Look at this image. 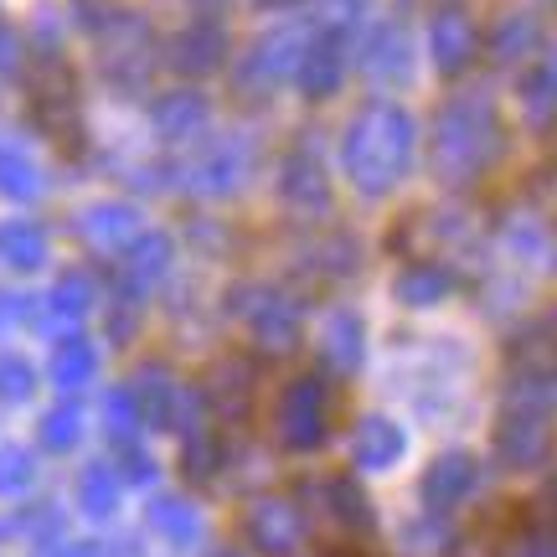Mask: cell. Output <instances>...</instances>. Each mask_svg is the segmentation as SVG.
Returning <instances> with one entry per match:
<instances>
[{
	"label": "cell",
	"instance_id": "ac0fdd59",
	"mask_svg": "<svg viewBox=\"0 0 557 557\" xmlns=\"http://www.w3.org/2000/svg\"><path fill=\"white\" fill-rule=\"evenodd\" d=\"M73 438V413H58L52 418V444H67Z\"/></svg>",
	"mask_w": 557,
	"mask_h": 557
},
{
	"label": "cell",
	"instance_id": "e0dca14e",
	"mask_svg": "<svg viewBox=\"0 0 557 557\" xmlns=\"http://www.w3.org/2000/svg\"><path fill=\"white\" fill-rule=\"evenodd\" d=\"M542 506H547V511H527V517L537 521V527L547 532V537H557V485H547V496H542Z\"/></svg>",
	"mask_w": 557,
	"mask_h": 557
},
{
	"label": "cell",
	"instance_id": "30bf717a",
	"mask_svg": "<svg viewBox=\"0 0 557 557\" xmlns=\"http://www.w3.org/2000/svg\"><path fill=\"white\" fill-rule=\"evenodd\" d=\"M341 78V52L336 41H320L310 58L299 62V83H305V94H331Z\"/></svg>",
	"mask_w": 557,
	"mask_h": 557
},
{
	"label": "cell",
	"instance_id": "8fae6325",
	"mask_svg": "<svg viewBox=\"0 0 557 557\" xmlns=\"http://www.w3.org/2000/svg\"><path fill=\"white\" fill-rule=\"evenodd\" d=\"M284 191L305 207H325V186H320V165L315 160H295L289 171H284Z\"/></svg>",
	"mask_w": 557,
	"mask_h": 557
},
{
	"label": "cell",
	"instance_id": "ba28073f",
	"mask_svg": "<svg viewBox=\"0 0 557 557\" xmlns=\"http://www.w3.org/2000/svg\"><path fill=\"white\" fill-rule=\"evenodd\" d=\"M434 58L444 73H459L465 62H475V26H470V16L444 11L434 21Z\"/></svg>",
	"mask_w": 557,
	"mask_h": 557
},
{
	"label": "cell",
	"instance_id": "5b68a950",
	"mask_svg": "<svg viewBox=\"0 0 557 557\" xmlns=\"http://www.w3.org/2000/svg\"><path fill=\"white\" fill-rule=\"evenodd\" d=\"M506 361L527 372V377H557V310H547L542 320H532L511 346H506Z\"/></svg>",
	"mask_w": 557,
	"mask_h": 557
},
{
	"label": "cell",
	"instance_id": "277c9868",
	"mask_svg": "<svg viewBox=\"0 0 557 557\" xmlns=\"http://www.w3.org/2000/svg\"><path fill=\"white\" fill-rule=\"evenodd\" d=\"M278 438L289 449H315L325 438V387L315 377L295 382L284 393V403H278Z\"/></svg>",
	"mask_w": 557,
	"mask_h": 557
},
{
	"label": "cell",
	"instance_id": "4fadbf2b",
	"mask_svg": "<svg viewBox=\"0 0 557 557\" xmlns=\"http://www.w3.org/2000/svg\"><path fill=\"white\" fill-rule=\"evenodd\" d=\"M527 99H532V114H537V120L547 114V109L557 114V58H547L537 67V78L527 83Z\"/></svg>",
	"mask_w": 557,
	"mask_h": 557
},
{
	"label": "cell",
	"instance_id": "8992f818",
	"mask_svg": "<svg viewBox=\"0 0 557 557\" xmlns=\"http://www.w3.org/2000/svg\"><path fill=\"white\" fill-rule=\"evenodd\" d=\"M248 537L259 542L263 553L284 557L299 537V511L289 500H263V506H253V517H248Z\"/></svg>",
	"mask_w": 557,
	"mask_h": 557
},
{
	"label": "cell",
	"instance_id": "d6986e66",
	"mask_svg": "<svg viewBox=\"0 0 557 557\" xmlns=\"http://www.w3.org/2000/svg\"><path fill=\"white\" fill-rule=\"evenodd\" d=\"M325 557H372V553H357V547H336V553H325Z\"/></svg>",
	"mask_w": 557,
	"mask_h": 557
},
{
	"label": "cell",
	"instance_id": "7c38bea8",
	"mask_svg": "<svg viewBox=\"0 0 557 557\" xmlns=\"http://www.w3.org/2000/svg\"><path fill=\"white\" fill-rule=\"evenodd\" d=\"M0 248H5V259L16 263V269H32V263H41V233H37V227H26V222L5 227V233H0Z\"/></svg>",
	"mask_w": 557,
	"mask_h": 557
},
{
	"label": "cell",
	"instance_id": "52a82bcc",
	"mask_svg": "<svg viewBox=\"0 0 557 557\" xmlns=\"http://www.w3.org/2000/svg\"><path fill=\"white\" fill-rule=\"evenodd\" d=\"M222 52H227V37H222V26L212 21H197L191 32H181L171 41V62H176L181 73H207V67H218Z\"/></svg>",
	"mask_w": 557,
	"mask_h": 557
},
{
	"label": "cell",
	"instance_id": "7a4b0ae2",
	"mask_svg": "<svg viewBox=\"0 0 557 557\" xmlns=\"http://www.w3.org/2000/svg\"><path fill=\"white\" fill-rule=\"evenodd\" d=\"M496 114L485 103H459L438 120V145H434V165L449 176H475L480 165L496 150Z\"/></svg>",
	"mask_w": 557,
	"mask_h": 557
},
{
	"label": "cell",
	"instance_id": "5bb4252c",
	"mask_svg": "<svg viewBox=\"0 0 557 557\" xmlns=\"http://www.w3.org/2000/svg\"><path fill=\"white\" fill-rule=\"evenodd\" d=\"M32 181H37V171H32V160L16 156V150H0V186H5V191H16V197H26V191H37Z\"/></svg>",
	"mask_w": 557,
	"mask_h": 557
},
{
	"label": "cell",
	"instance_id": "6da1fadb",
	"mask_svg": "<svg viewBox=\"0 0 557 557\" xmlns=\"http://www.w3.org/2000/svg\"><path fill=\"white\" fill-rule=\"evenodd\" d=\"M408 150H413V129L398 109H367L346 139V165L361 181V191H387L403 176Z\"/></svg>",
	"mask_w": 557,
	"mask_h": 557
},
{
	"label": "cell",
	"instance_id": "9a60e30c",
	"mask_svg": "<svg viewBox=\"0 0 557 557\" xmlns=\"http://www.w3.org/2000/svg\"><path fill=\"white\" fill-rule=\"evenodd\" d=\"M160 124L165 129H191V124H201V103L191 94H176L171 103H160Z\"/></svg>",
	"mask_w": 557,
	"mask_h": 557
},
{
	"label": "cell",
	"instance_id": "3957f363",
	"mask_svg": "<svg viewBox=\"0 0 557 557\" xmlns=\"http://www.w3.org/2000/svg\"><path fill=\"white\" fill-rule=\"evenodd\" d=\"M32 103H37V120L47 135H58L62 145H78V88L58 52L37 58L32 67Z\"/></svg>",
	"mask_w": 557,
	"mask_h": 557
},
{
	"label": "cell",
	"instance_id": "9c48e42d",
	"mask_svg": "<svg viewBox=\"0 0 557 557\" xmlns=\"http://www.w3.org/2000/svg\"><path fill=\"white\" fill-rule=\"evenodd\" d=\"M207 398L218 403L227 418H238L243 408H248V398H253V387H248V367H243V361L218 367V372H212V387H207Z\"/></svg>",
	"mask_w": 557,
	"mask_h": 557
},
{
	"label": "cell",
	"instance_id": "2e32d148",
	"mask_svg": "<svg viewBox=\"0 0 557 557\" xmlns=\"http://www.w3.org/2000/svg\"><path fill=\"white\" fill-rule=\"evenodd\" d=\"M88 367H94V357H88L78 341H73V346H67V351L58 357V377L62 382H78V377H88Z\"/></svg>",
	"mask_w": 557,
	"mask_h": 557
}]
</instances>
